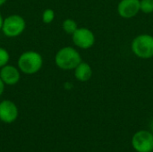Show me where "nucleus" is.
I'll return each mask as SVG.
<instances>
[{
  "instance_id": "obj_3",
  "label": "nucleus",
  "mask_w": 153,
  "mask_h": 152,
  "mask_svg": "<svg viewBox=\"0 0 153 152\" xmlns=\"http://www.w3.org/2000/svg\"><path fill=\"white\" fill-rule=\"evenodd\" d=\"M132 51L139 58L149 59L153 56V37L150 34L136 36L132 42Z\"/></svg>"
},
{
  "instance_id": "obj_2",
  "label": "nucleus",
  "mask_w": 153,
  "mask_h": 152,
  "mask_svg": "<svg viewBox=\"0 0 153 152\" xmlns=\"http://www.w3.org/2000/svg\"><path fill=\"white\" fill-rule=\"evenodd\" d=\"M18 68L25 74L38 73L43 65L42 56L36 51H26L22 53L17 62Z\"/></svg>"
},
{
  "instance_id": "obj_13",
  "label": "nucleus",
  "mask_w": 153,
  "mask_h": 152,
  "mask_svg": "<svg viewBox=\"0 0 153 152\" xmlns=\"http://www.w3.org/2000/svg\"><path fill=\"white\" fill-rule=\"evenodd\" d=\"M55 19V12L54 10L50 9V8H48L46 10H44L43 13H42V21L44 23L46 24H48V23H51Z\"/></svg>"
},
{
  "instance_id": "obj_4",
  "label": "nucleus",
  "mask_w": 153,
  "mask_h": 152,
  "mask_svg": "<svg viewBox=\"0 0 153 152\" xmlns=\"http://www.w3.org/2000/svg\"><path fill=\"white\" fill-rule=\"evenodd\" d=\"M25 27H26L25 20L21 15L12 14L7 16L4 20L2 31L8 38H15L23 32Z\"/></svg>"
},
{
  "instance_id": "obj_1",
  "label": "nucleus",
  "mask_w": 153,
  "mask_h": 152,
  "mask_svg": "<svg viewBox=\"0 0 153 152\" xmlns=\"http://www.w3.org/2000/svg\"><path fill=\"white\" fill-rule=\"evenodd\" d=\"M82 62L80 53L72 47H65L57 51L55 63L62 70H73Z\"/></svg>"
},
{
  "instance_id": "obj_7",
  "label": "nucleus",
  "mask_w": 153,
  "mask_h": 152,
  "mask_svg": "<svg viewBox=\"0 0 153 152\" xmlns=\"http://www.w3.org/2000/svg\"><path fill=\"white\" fill-rule=\"evenodd\" d=\"M139 11H141L140 0H121L117 4L118 14L125 19L134 17Z\"/></svg>"
},
{
  "instance_id": "obj_15",
  "label": "nucleus",
  "mask_w": 153,
  "mask_h": 152,
  "mask_svg": "<svg viewBox=\"0 0 153 152\" xmlns=\"http://www.w3.org/2000/svg\"><path fill=\"white\" fill-rule=\"evenodd\" d=\"M4 82L2 81V79L0 78V96L3 94V92H4Z\"/></svg>"
},
{
  "instance_id": "obj_18",
  "label": "nucleus",
  "mask_w": 153,
  "mask_h": 152,
  "mask_svg": "<svg viewBox=\"0 0 153 152\" xmlns=\"http://www.w3.org/2000/svg\"><path fill=\"white\" fill-rule=\"evenodd\" d=\"M151 130H152V133H153V119L152 120V123H151Z\"/></svg>"
},
{
  "instance_id": "obj_5",
  "label": "nucleus",
  "mask_w": 153,
  "mask_h": 152,
  "mask_svg": "<svg viewBox=\"0 0 153 152\" xmlns=\"http://www.w3.org/2000/svg\"><path fill=\"white\" fill-rule=\"evenodd\" d=\"M132 146L137 152L153 151V133L146 130L136 132L132 138Z\"/></svg>"
},
{
  "instance_id": "obj_12",
  "label": "nucleus",
  "mask_w": 153,
  "mask_h": 152,
  "mask_svg": "<svg viewBox=\"0 0 153 152\" xmlns=\"http://www.w3.org/2000/svg\"><path fill=\"white\" fill-rule=\"evenodd\" d=\"M140 9L144 13H153V0H140Z\"/></svg>"
},
{
  "instance_id": "obj_11",
  "label": "nucleus",
  "mask_w": 153,
  "mask_h": 152,
  "mask_svg": "<svg viewBox=\"0 0 153 152\" xmlns=\"http://www.w3.org/2000/svg\"><path fill=\"white\" fill-rule=\"evenodd\" d=\"M62 27H63L64 31L65 33H67V34H70V35H72L78 29L76 22L74 20H73V19H66V20H65L63 22Z\"/></svg>"
},
{
  "instance_id": "obj_14",
  "label": "nucleus",
  "mask_w": 153,
  "mask_h": 152,
  "mask_svg": "<svg viewBox=\"0 0 153 152\" xmlns=\"http://www.w3.org/2000/svg\"><path fill=\"white\" fill-rule=\"evenodd\" d=\"M9 58H10V56H9L8 51L5 48L0 47V68L7 65Z\"/></svg>"
},
{
  "instance_id": "obj_17",
  "label": "nucleus",
  "mask_w": 153,
  "mask_h": 152,
  "mask_svg": "<svg viewBox=\"0 0 153 152\" xmlns=\"http://www.w3.org/2000/svg\"><path fill=\"white\" fill-rule=\"evenodd\" d=\"M7 0H0V6H2Z\"/></svg>"
},
{
  "instance_id": "obj_8",
  "label": "nucleus",
  "mask_w": 153,
  "mask_h": 152,
  "mask_svg": "<svg viewBox=\"0 0 153 152\" xmlns=\"http://www.w3.org/2000/svg\"><path fill=\"white\" fill-rule=\"evenodd\" d=\"M18 116V108L11 100H3L0 102V120L11 124L16 120Z\"/></svg>"
},
{
  "instance_id": "obj_10",
  "label": "nucleus",
  "mask_w": 153,
  "mask_h": 152,
  "mask_svg": "<svg viewBox=\"0 0 153 152\" xmlns=\"http://www.w3.org/2000/svg\"><path fill=\"white\" fill-rule=\"evenodd\" d=\"M92 76V69L86 62H81L74 68V77L82 82H88Z\"/></svg>"
},
{
  "instance_id": "obj_6",
  "label": "nucleus",
  "mask_w": 153,
  "mask_h": 152,
  "mask_svg": "<svg viewBox=\"0 0 153 152\" xmlns=\"http://www.w3.org/2000/svg\"><path fill=\"white\" fill-rule=\"evenodd\" d=\"M72 39L74 45L82 49L91 48L95 43V35L88 28H78L73 34Z\"/></svg>"
},
{
  "instance_id": "obj_9",
  "label": "nucleus",
  "mask_w": 153,
  "mask_h": 152,
  "mask_svg": "<svg viewBox=\"0 0 153 152\" xmlns=\"http://www.w3.org/2000/svg\"><path fill=\"white\" fill-rule=\"evenodd\" d=\"M0 78L4 84L14 85L20 81V71L13 65H6L3 66L0 70Z\"/></svg>"
},
{
  "instance_id": "obj_16",
  "label": "nucleus",
  "mask_w": 153,
  "mask_h": 152,
  "mask_svg": "<svg viewBox=\"0 0 153 152\" xmlns=\"http://www.w3.org/2000/svg\"><path fill=\"white\" fill-rule=\"evenodd\" d=\"M3 22H4V20H3V18H2V15H1V13H0V30H2Z\"/></svg>"
}]
</instances>
